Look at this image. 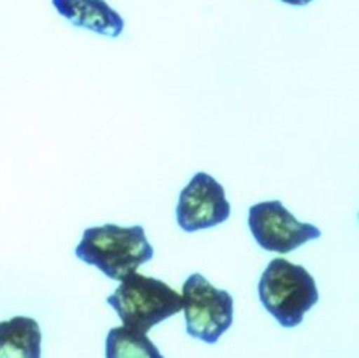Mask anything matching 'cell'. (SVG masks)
Instances as JSON below:
<instances>
[{"mask_svg": "<svg viewBox=\"0 0 359 358\" xmlns=\"http://www.w3.org/2000/svg\"><path fill=\"white\" fill-rule=\"evenodd\" d=\"M282 2L288 5H294V7H303V5H308L313 2V0H282Z\"/></svg>", "mask_w": 359, "mask_h": 358, "instance_id": "cell-10", "label": "cell"}, {"mask_svg": "<svg viewBox=\"0 0 359 358\" xmlns=\"http://www.w3.org/2000/svg\"><path fill=\"white\" fill-rule=\"evenodd\" d=\"M182 292L188 334L205 344H215L233 323V297L215 289L198 272L184 281Z\"/></svg>", "mask_w": 359, "mask_h": 358, "instance_id": "cell-4", "label": "cell"}, {"mask_svg": "<svg viewBox=\"0 0 359 358\" xmlns=\"http://www.w3.org/2000/svg\"><path fill=\"white\" fill-rule=\"evenodd\" d=\"M248 225L259 246L280 255H287L320 237L319 227L299 223L278 199L251 206Z\"/></svg>", "mask_w": 359, "mask_h": 358, "instance_id": "cell-5", "label": "cell"}, {"mask_svg": "<svg viewBox=\"0 0 359 358\" xmlns=\"http://www.w3.org/2000/svg\"><path fill=\"white\" fill-rule=\"evenodd\" d=\"M177 223L184 232L215 227L230 218L225 188L205 172H198L182 190L177 204Z\"/></svg>", "mask_w": 359, "mask_h": 358, "instance_id": "cell-6", "label": "cell"}, {"mask_svg": "<svg viewBox=\"0 0 359 358\" xmlns=\"http://www.w3.org/2000/svg\"><path fill=\"white\" fill-rule=\"evenodd\" d=\"M52 5L78 28L109 38H118L123 33V18L105 0H52Z\"/></svg>", "mask_w": 359, "mask_h": 358, "instance_id": "cell-7", "label": "cell"}, {"mask_svg": "<svg viewBox=\"0 0 359 358\" xmlns=\"http://www.w3.org/2000/svg\"><path fill=\"white\" fill-rule=\"evenodd\" d=\"M107 303L118 313L126 329L147 334L162 321L182 312V295L161 279L131 272L121 281Z\"/></svg>", "mask_w": 359, "mask_h": 358, "instance_id": "cell-2", "label": "cell"}, {"mask_svg": "<svg viewBox=\"0 0 359 358\" xmlns=\"http://www.w3.org/2000/svg\"><path fill=\"white\" fill-rule=\"evenodd\" d=\"M42 333L38 321L15 316L0 321V358H41Z\"/></svg>", "mask_w": 359, "mask_h": 358, "instance_id": "cell-8", "label": "cell"}, {"mask_svg": "<svg viewBox=\"0 0 359 358\" xmlns=\"http://www.w3.org/2000/svg\"><path fill=\"white\" fill-rule=\"evenodd\" d=\"M75 255L114 281H123L128 274L152 260L154 248L141 225L120 227L105 224L84 230Z\"/></svg>", "mask_w": 359, "mask_h": 358, "instance_id": "cell-1", "label": "cell"}, {"mask_svg": "<svg viewBox=\"0 0 359 358\" xmlns=\"http://www.w3.org/2000/svg\"><path fill=\"white\" fill-rule=\"evenodd\" d=\"M259 298L280 326L294 328L318 303L319 291L314 277L303 266L276 258L261 276Z\"/></svg>", "mask_w": 359, "mask_h": 358, "instance_id": "cell-3", "label": "cell"}, {"mask_svg": "<svg viewBox=\"0 0 359 358\" xmlns=\"http://www.w3.org/2000/svg\"><path fill=\"white\" fill-rule=\"evenodd\" d=\"M105 358H163V355L146 334L118 326L110 329L105 339Z\"/></svg>", "mask_w": 359, "mask_h": 358, "instance_id": "cell-9", "label": "cell"}]
</instances>
